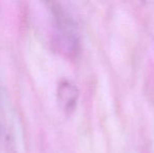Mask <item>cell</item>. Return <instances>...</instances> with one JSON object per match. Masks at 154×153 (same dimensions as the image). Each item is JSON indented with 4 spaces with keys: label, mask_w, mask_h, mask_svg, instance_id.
Returning a JSON list of instances; mask_svg holds the SVG:
<instances>
[{
    "label": "cell",
    "mask_w": 154,
    "mask_h": 153,
    "mask_svg": "<svg viewBox=\"0 0 154 153\" xmlns=\"http://www.w3.org/2000/svg\"><path fill=\"white\" fill-rule=\"evenodd\" d=\"M57 98L60 107L66 113L72 112L79 100V89L75 83L68 80H62L58 85Z\"/></svg>",
    "instance_id": "7a4b0ae2"
},
{
    "label": "cell",
    "mask_w": 154,
    "mask_h": 153,
    "mask_svg": "<svg viewBox=\"0 0 154 153\" xmlns=\"http://www.w3.org/2000/svg\"><path fill=\"white\" fill-rule=\"evenodd\" d=\"M55 40L61 51L68 57H75L80 48L79 34L72 18L61 8H53Z\"/></svg>",
    "instance_id": "6da1fadb"
}]
</instances>
